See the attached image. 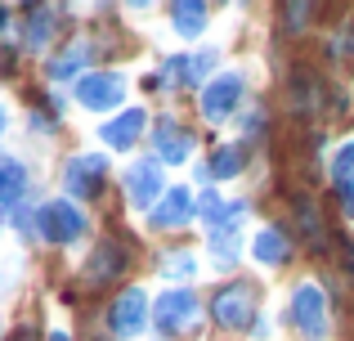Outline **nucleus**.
<instances>
[{
    "mask_svg": "<svg viewBox=\"0 0 354 341\" xmlns=\"http://www.w3.org/2000/svg\"><path fill=\"white\" fill-rule=\"evenodd\" d=\"M292 319H296V333L305 341L328 337V297H323L319 283H301L292 292Z\"/></svg>",
    "mask_w": 354,
    "mask_h": 341,
    "instance_id": "obj_1",
    "label": "nucleus"
},
{
    "mask_svg": "<svg viewBox=\"0 0 354 341\" xmlns=\"http://www.w3.org/2000/svg\"><path fill=\"white\" fill-rule=\"evenodd\" d=\"M251 315H256V297H251L247 283H225V288L216 292V301H211V319H216L220 328H229V333L251 328Z\"/></svg>",
    "mask_w": 354,
    "mask_h": 341,
    "instance_id": "obj_2",
    "label": "nucleus"
},
{
    "mask_svg": "<svg viewBox=\"0 0 354 341\" xmlns=\"http://www.w3.org/2000/svg\"><path fill=\"white\" fill-rule=\"evenodd\" d=\"M36 225H41V238H50V243H77V238L86 234V216L63 198L45 202V207L36 211Z\"/></svg>",
    "mask_w": 354,
    "mask_h": 341,
    "instance_id": "obj_3",
    "label": "nucleus"
},
{
    "mask_svg": "<svg viewBox=\"0 0 354 341\" xmlns=\"http://www.w3.org/2000/svg\"><path fill=\"white\" fill-rule=\"evenodd\" d=\"M153 319H157V328H162L166 337L184 333V328L198 324V297H193V292H184V288L166 292V297L153 306Z\"/></svg>",
    "mask_w": 354,
    "mask_h": 341,
    "instance_id": "obj_4",
    "label": "nucleus"
},
{
    "mask_svg": "<svg viewBox=\"0 0 354 341\" xmlns=\"http://www.w3.org/2000/svg\"><path fill=\"white\" fill-rule=\"evenodd\" d=\"M121 95H126V81H121L117 72H90V77L77 81L81 108H95V113H108V108H117Z\"/></svg>",
    "mask_w": 354,
    "mask_h": 341,
    "instance_id": "obj_5",
    "label": "nucleus"
},
{
    "mask_svg": "<svg viewBox=\"0 0 354 341\" xmlns=\"http://www.w3.org/2000/svg\"><path fill=\"white\" fill-rule=\"evenodd\" d=\"M108 324H113L117 337L144 333V324H148V297H144V288H126V292H121V297L113 301V315H108Z\"/></svg>",
    "mask_w": 354,
    "mask_h": 341,
    "instance_id": "obj_6",
    "label": "nucleus"
},
{
    "mask_svg": "<svg viewBox=\"0 0 354 341\" xmlns=\"http://www.w3.org/2000/svg\"><path fill=\"white\" fill-rule=\"evenodd\" d=\"M126 193H130L135 207H153V202L162 198V162L157 158L135 162V167L126 171Z\"/></svg>",
    "mask_w": 354,
    "mask_h": 341,
    "instance_id": "obj_7",
    "label": "nucleus"
},
{
    "mask_svg": "<svg viewBox=\"0 0 354 341\" xmlns=\"http://www.w3.org/2000/svg\"><path fill=\"white\" fill-rule=\"evenodd\" d=\"M104 171H108V162L95 158V153H86V158H72V162H68L63 184H68L72 198H95L99 184H104Z\"/></svg>",
    "mask_w": 354,
    "mask_h": 341,
    "instance_id": "obj_8",
    "label": "nucleus"
},
{
    "mask_svg": "<svg viewBox=\"0 0 354 341\" xmlns=\"http://www.w3.org/2000/svg\"><path fill=\"white\" fill-rule=\"evenodd\" d=\"M238 99H242V77H216L207 90H202V113H207V122H225L229 113L238 108Z\"/></svg>",
    "mask_w": 354,
    "mask_h": 341,
    "instance_id": "obj_9",
    "label": "nucleus"
},
{
    "mask_svg": "<svg viewBox=\"0 0 354 341\" xmlns=\"http://www.w3.org/2000/svg\"><path fill=\"white\" fill-rule=\"evenodd\" d=\"M153 140H157V158H162V162H171V167H180V162L193 153V140H189V135H184L180 126L171 122V117H162V122H157Z\"/></svg>",
    "mask_w": 354,
    "mask_h": 341,
    "instance_id": "obj_10",
    "label": "nucleus"
},
{
    "mask_svg": "<svg viewBox=\"0 0 354 341\" xmlns=\"http://www.w3.org/2000/svg\"><path fill=\"white\" fill-rule=\"evenodd\" d=\"M332 184H337L341 211H346V216H354V140L341 144L337 158H332Z\"/></svg>",
    "mask_w": 354,
    "mask_h": 341,
    "instance_id": "obj_11",
    "label": "nucleus"
},
{
    "mask_svg": "<svg viewBox=\"0 0 354 341\" xmlns=\"http://www.w3.org/2000/svg\"><path fill=\"white\" fill-rule=\"evenodd\" d=\"M121 270H126V252H121L117 243H99L95 256H90V265H86V279L99 288V283H113Z\"/></svg>",
    "mask_w": 354,
    "mask_h": 341,
    "instance_id": "obj_12",
    "label": "nucleus"
},
{
    "mask_svg": "<svg viewBox=\"0 0 354 341\" xmlns=\"http://www.w3.org/2000/svg\"><path fill=\"white\" fill-rule=\"evenodd\" d=\"M144 122H148L144 108H126L117 122H108V126H104V144H108V149H130V144L144 135Z\"/></svg>",
    "mask_w": 354,
    "mask_h": 341,
    "instance_id": "obj_13",
    "label": "nucleus"
},
{
    "mask_svg": "<svg viewBox=\"0 0 354 341\" xmlns=\"http://www.w3.org/2000/svg\"><path fill=\"white\" fill-rule=\"evenodd\" d=\"M296 229H301V238L314 247V252L328 247V220H323V211L314 207L310 198H296Z\"/></svg>",
    "mask_w": 354,
    "mask_h": 341,
    "instance_id": "obj_14",
    "label": "nucleus"
},
{
    "mask_svg": "<svg viewBox=\"0 0 354 341\" xmlns=\"http://www.w3.org/2000/svg\"><path fill=\"white\" fill-rule=\"evenodd\" d=\"M193 211H198V207H193L189 189H171V193L162 198V207L153 211V225H157V229H180L184 220L193 216Z\"/></svg>",
    "mask_w": 354,
    "mask_h": 341,
    "instance_id": "obj_15",
    "label": "nucleus"
},
{
    "mask_svg": "<svg viewBox=\"0 0 354 341\" xmlns=\"http://www.w3.org/2000/svg\"><path fill=\"white\" fill-rule=\"evenodd\" d=\"M23 189H27V171H23V162L0 158V207L9 211L18 198H23Z\"/></svg>",
    "mask_w": 354,
    "mask_h": 341,
    "instance_id": "obj_16",
    "label": "nucleus"
},
{
    "mask_svg": "<svg viewBox=\"0 0 354 341\" xmlns=\"http://www.w3.org/2000/svg\"><path fill=\"white\" fill-rule=\"evenodd\" d=\"M171 23L180 27L184 36H198L202 27H207V5H198V0H175L171 5Z\"/></svg>",
    "mask_w": 354,
    "mask_h": 341,
    "instance_id": "obj_17",
    "label": "nucleus"
},
{
    "mask_svg": "<svg viewBox=\"0 0 354 341\" xmlns=\"http://www.w3.org/2000/svg\"><path fill=\"white\" fill-rule=\"evenodd\" d=\"M256 261L260 265H283L287 256H292V247H287V238L278 234V229H260V238H256Z\"/></svg>",
    "mask_w": 354,
    "mask_h": 341,
    "instance_id": "obj_18",
    "label": "nucleus"
},
{
    "mask_svg": "<svg viewBox=\"0 0 354 341\" xmlns=\"http://www.w3.org/2000/svg\"><path fill=\"white\" fill-rule=\"evenodd\" d=\"M242 158H247V153H242L238 144L216 149V158H211V167H207V180H229V175H238L242 171Z\"/></svg>",
    "mask_w": 354,
    "mask_h": 341,
    "instance_id": "obj_19",
    "label": "nucleus"
},
{
    "mask_svg": "<svg viewBox=\"0 0 354 341\" xmlns=\"http://www.w3.org/2000/svg\"><path fill=\"white\" fill-rule=\"evenodd\" d=\"M86 54H90V45L86 41H77V45H68V50L59 54V59L50 63V77L54 81H63V77H72V72L81 68V63H86Z\"/></svg>",
    "mask_w": 354,
    "mask_h": 341,
    "instance_id": "obj_20",
    "label": "nucleus"
},
{
    "mask_svg": "<svg viewBox=\"0 0 354 341\" xmlns=\"http://www.w3.org/2000/svg\"><path fill=\"white\" fill-rule=\"evenodd\" d=\"M54 23H50V9H32V23H27V50H41L50 41Z\"/></svg>",
    "mask_w": 354,
    "mask_h": 341,
    "instance_id": "obj_21",
    "label": "nucleus"
},
{
    "mask_svg": "<svg viewBox=\"0 0 354 341\" xmlns=\"http://www.w3.org/2000/svg\"><path fill=\"white\" fill-rule=\"evenodd\" d=\"M189 274H193V256L189 252L166 256V279H189Z\"/></svg>",
    "mask_w": 354,
    "mask_h": 341,
    "instance_id": "obj_22",
    "label": "nucleus"
},
{
    "mask_svg": "<svg viewBox=\"0 0 354 341\" xmlns=\"http://www.w3.org/2000/svg\"><path fill=\"white\" fill-rule=\"evenodd\" d=\"M310 14H314V5H283V18H287V27H292V32H301Z\"/></svg>",
    "mask_w": 354,
    "mask_h": 341,
    "instance_id": "obj_23",
    "label": "nucleus"
},
{
    "mask_svg": "<svg viewBox=\"0 0 354 341\" xmlns=\"http://www.w3.org/2000/svg\"><path fill=\"white\" fill-rule=\"evenodd\" d=\"M14 341H36V333H32V328H23V333H18Z\"/></svg>",
    "mask_w": 354,
    "mask_h": 341,
    "instance_id": "obj_24",
    "label": "nucleus"
},
{
    "mask_svg": "<svg viewBox=\"0 0 354 341\" xmlns=\"http://www.w3.org/2000/svg\"><path fill=\"white\" fill-rule=\"evenodd\" d=\"M50 341H72V337L68 333H50Z\"/></svg>",
    "mask_w": 354,
    "mask_h": 341,
    "instance_id": "obj_25",
    "label": "nucleus"
},
{
    "mask_svg": "<svg viewBox=\"0 0 354 341\" xmlns=\"http://www.w3.org/2000/svg\"><path fill=\"white\" fill-rule=\"evenodd\" d=\"M5 18H9V9H5V5H0V27H5Z\"/></svg>",
    "mask_w": 354,
    "mask_h": 341,
    "instance_id": "obj_26",
    "label": "nucleus"
},
{
    "mask_svg": "<svg viewBox=\"0 0 354 341\" xmlns=\"http://www.w3.org/2000/svg\"><path fill=\"white\" fill-rule=\"evenodd\" d=\"M346 261H350V265H354V247H350V252H346Z\"/></svg>",
    "mask_w": 354,
    "mask_h": 341,
    "instance_id": "obj_27",
    "label": "nucleus"
},
{
    "mask_svg": "<svg viewBox=\"0 0 354 341\" xmlns=\"http://www.w3.org/2000/svg\"><path fill=\"white\" fill-rule=\"evenodd\" d=\"M0 131H5V117H0Z\"/></svg>",
    "mask_w": 354,
    "mask_h": 341,
    "instance_id": "obj_28",
    "label": "nucleus"
}]
</instances>
